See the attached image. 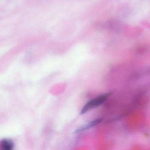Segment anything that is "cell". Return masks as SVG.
Masks as SVG:
<instances>
[{
	"label": "cell",
	"mask_w": 150,
	"mask_h": 150,
	"mask_svg": "<svg viewBox=\"0 0 150 150\" xmlns=\"http://www.w3.org/2000/svg\"><path fill=\"white\" fill-rule=\"evenodd\" d=\"M0 146L2 150H10L13 149V144L11 140L5 139L2 141Z\"/></svg>",
	"instance_id": "obj_3"
},
{
	"label": "cell",
	"mask_w": 150,
	"mask_h": 150,
	"mask_svg": "<svg viewBox=\"0 0 150 150\" xmlns=\"http://www.w3.org/2000/svg\"><path fill=\"white\" fill-rule=\"evenodd\" d=\"M112 93H108L103 94L96 97L94 99L90 100L83 107L81 111L80 115L85 114V113L89 111L90 110L100 106V105L103 103L104 102L106 101L107 99L112 95Z\"/></svg>",
	"instance_id": "obj_1"
},
{
	"label": "cell",
	"mask_w": 150,
	"mask_h": 150,
	"mask_svg": "<svg viewBox=\"0 0 150 150\" xmlns=\"http://www.w3.org/2000/svg\"><path fill=\"white\" fill-rule=\"evenodd\" d=\"M102 121L103 118L102 117L96 118V119H95L94 120H93L92 122H90L89 123L87 124L86 125H83L82 127L76 130L75 132H81L86 129H90V128H92L94 126H96V125H98V124L102 122Z\"/></svg>",
	"instance_id": "obj_2"
}]
</instances>
